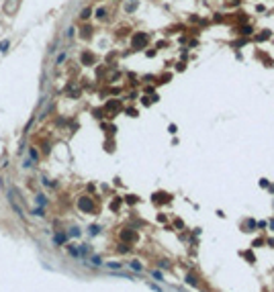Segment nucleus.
<instances>
[{
    "label": "nucleus",
    "mask_w": 274,
    "mask_h": 292,
    "mask_svg": "<svg viewBox=\"0 0 274 292\" xmlns=\"http://www.w3.org/2000/svg\"><path fill=\"white\" fill-rule=\"evenodd\" d=\"M135 237V233H131V231H125L123 233V239H133Z\"/></svg>",
    "instance_id": "7ed1b4c3"
},
{
    "label": "nucleus",
    "mask_w": 274,
    "mask_h": 292,
    "mask_svg": "<svg viewBox=\"0 0 274 292\" xmlns=\"http://www.w3.org/2000/svg\"><path fill=\"white\" fill-rule=\"evenodd\" d=\"M64 59H66V53H61V55H59V57H57V66H59V63H61V61H64Z\"/></svg>",
    "instance_id": "6e6552de"
},
{
    "label": "nucleus",
    "mask_w": 274,
    "mask_h": 292,
    "mask_svg": "<svg viewBox=\"0 0 274 292\" xmlns=\"http://www.w3.org/2000/svg\"><path fill=\"white\" fill-rule=\"evenodd\" d=\"M153 278H156V280H164V278H162V274H160V272H153Z\"/></svg>",
    "instance_id": "1a4fd4ad"
},
{
    "label": "nucleus",
    "mask_w": 274,
    "mask_h": 292,
    "mask_svg": "<svg viewBox=\"0 0 274 292\" xmlns=\"http://www.w3.org/2000/svg\"><path fill=\"white\" fill-rule=\"evenodd\" d=\"M78 207H80V210H86V212H90L92 210V202L86 198V196H82L80 198V202H78Z\"/></svg>",
    "instance_id": "f257e3e1"
},
{
    "label": "nucleus",
    "mask_w": 274,
    "mask_h": 292,
    "mask_svg": "<svg viewBox=\"0 0 274 292\" xmlns=\"http://www.w3.org/2000/svg\"><path fill=\"white\" fill-rule=\"evenodd\" d=\"M145 43H147V35H143V33L135 35V39H133V47H143Z\"/></svg>",
    "instance_id": "f03ea898"
},
{
    "label": "nucleus",
    "mask_w": 274,
    "mask_h": 292,
    "mask_svg": "<svg viewBox=\"0 0 274 292\" xmlns=\"http://www.w3.org/2000/svg\"><path fill=\"white\" fill-rule=\"evenodd\" d=\"M131 268H133V270H141V264H137V261H133V264H131Z\"/></svg>",
    "instance_id": "423d86ee"
},
{
    "label": "nucleus",
    "mask_w": 274,
    "mask_h": 292,
    "mask_svg": "<svg viewBox=\"0 0 274 292\" xmlns=\"http://www.w3.org/2000/svg\"><path fill=\"white\" fill-rule=\"evenodd\" d=\"M8 49V41H2L0 43V51H6Z\"/></svg>",
    "instance_id": "39448f33"
},
{
    "label": "nucleus",
    "mask_w": 274,
    "mask_h": 292,
    "mask_svg": "<svg viewBox=\"0 0 274 292\" xmlns=\"http://www.w3.org/2000/svg\"><path fill=\"white\" fill-rule=\"evenodd\" d=\"M88 14H90V8H86V10L82 12V19H88Z\"/></svg>",
    "instance_id": "0eeeda50"
},
{
    "label": "nucleus",
    "mask_w": 274,
    "mask_h": 292,
    "mask_svg": "<svg viewBox=\"0 0 274 292\" xmlns=\"http://www.w3.org/2000/svg\"><path fill=\"white\" fill-rule=\"evenodd\" d=\"M186 280H188V282H190V284H192V286H196V280H194V278H192V276H188V278H186Z\"/></svg>",
    "instance_id": "9d476101"
},
{
    "label": "nucleus",
    "mask_w": 274,
    "mask_h": 292,
    "mask_svg": "<svg viewBox=\"0 0 274 292\" xmlns=\"http://www.w3.org/2000/svg\"><path fill=\"white\" fill-rule=\"evenodd\" d=\"M104 14H106V10H104V8H100V10H96V16H98V19H104Z\"/></svg>",
    "instance_id": "20e7f679"
}]
</instances>
